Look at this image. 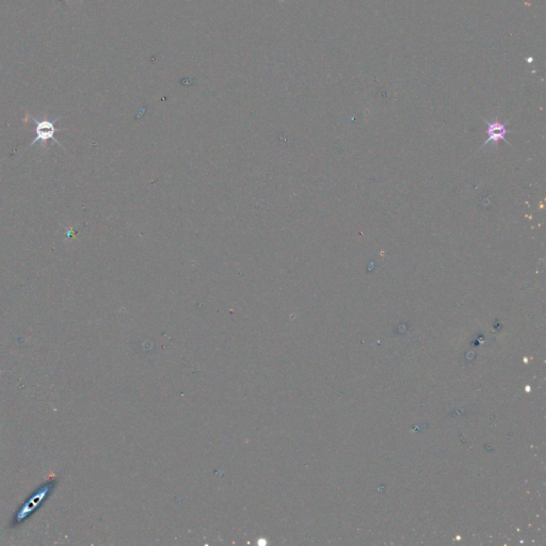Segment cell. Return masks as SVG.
<instances>
[{
    "instance_id": "cell-3",
    "label": "cell",
    "mask_w": 546,
    "mask_h": 546,
    "mask_svg": "<svg viewBox=\"0 0 546 546\" xmlns=\"http://www.w3.org/2000/svg\"><path fill=\"white\" fill-rule=\"evenodd\" d=\"M488 139L486 143H488L491 140H494V141H498V140H501V139H505V135L507 133L506 130V127L505 125L501 124V123H492L488 125Z\"/></svg>"
},
{
    "instance_id": "cell-2",
    "label": "cell",
    "mask_w": 546,
    "mask_h": 546,
    "mask_svg": "<svg viewBox=\"0 0 546 546\" xmlns=\"http://www.w3.org/2000/svg\"><path fill=\"white\" fill-rule=\"evenodd\" d=\"M28 117H29L35 123L36 137L34 138L33 141L31 142V144H30L31 146L36 144V143H39V142H41V144L45 147L46 146V142L48 141V140H52L54 143H57L59 146H61L64 149L62 144L59 141H57V139H55V137H54V134H55V131H57V129H55L54 124H55V122L59 120V118L54 119L53 121H48V120L37 121L32 116H28Z\"/></svg>"
},
{
    "instance_id": "cell-1",
    "label": "cell",
    "mask_w": 546,
    "mask_h": 546,
    "mask_svg": "<svg viewBox=\"0 0 546 546\" xmlns=\"http://www.w3.org/2000/svg\"><path fill=\"white\" fill-rule=\"evenodd\" d=\"M55 485H57V479L54 478H51L44 484H42L35 492L28 497L27 500H25L23 506L16 510L10 522V527L16 528L26 522V520L29 519L33 513H35V511L44 505V502L53 492Z\"/></svg>"
}]
</instances>
